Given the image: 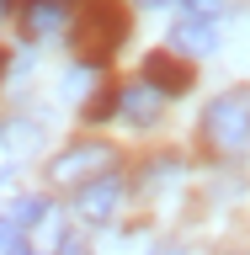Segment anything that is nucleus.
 Listing matches in <instances>:
<instances>
[{
    "mask_svg": "<svg viewBox=\"0 0 250 255\" xmlns=\"http://www.w3.org/2000/svg\"><path fill=\"white\" fill-rule=\"evenodd\" d=\"M69 11H75V0H27V37L53 32L59 21H69Z\"/></svg>",
    "mask_w": 250,
    "mask_h": 255,
    "instance_id": "obj_8",
    "label": "nucleus"
},
{
    "mask_svg": "<svg viewBox=\"0 0 250 255\" xmlns=\"http://www.w3.org/2000/svg\"><path fill=\"white\" fill-rule=\"evenodd\" d=\"M43 213H48L43 197H32V202H16V223H43Z\"/></svg>",
    "mask_w": 250,
    "mask_h": 255,
    "instance_id": "obj_9",
    "label": "nucleus"
},
{
    "mask_svg": "<svg viewBox=\"0 0 250 255\" xmlns=\"http://www.w3.org/2000/svg\"><path fill=\"white\" fill-rule=\"evenodd\" d=\"M5 11H11V0H0V16H5Z\"/></svg>",
    "mask_w": 250,
    "mask_h": 255,
    "instance_id": "obj_13",
    "label": "nucleus"
},
{
    "mask_svg": "<svg viewBox=\"0 0 250 255\" xmlns=\"http://www.w3.org/2000/svg\"><path fill=\"white\" fill-rule=\"evenodd\" d=\"M75 53L80 64H107L117 48H123V16H117V5H107V0H85V5H75Z\"/></svg>",
    "mask_w": 250,
    "mask_h": 255,
    "instance_id": "obj_1",
    "label": "nucleus"
},
{
    "mask_svg": "<svg viewBox=\"0 0 250 255\" xmlns=\"http://www.w3.org/2000/svg\"><path fill=\"white\" fill-rule=\"evenodd\" d=\"M144 85H155L165 96H181L192 85V64H181L176 53H149L144 59Z\"/></svg>",
    "mask_w": 250,
    "mask_h": 255,
    "instance_id": "obj_5",
    "label": "nucleus"
},
{
    "mask_svg": "<svg viewBox=\"0 0 250 255\" xmlns=\"http://www.w3.org/2000/svg\"><path fill=\"white\" fill-rule=\"evenodd\" d=\"M107 170H117V149L112 143H75V149H64L48 165V175L59 186H85V181H96V175H107Z\"/></svg>",
    "mask_w": 250,
    "mask_h": 255,
    "instance_id": "obj_3",
    "label": "nucleus"
},
{
    "mask_svg": "<svg viewBox=\"0 0 250 255\" xmlns=\"http://www.w3.org/2000/svg\"><path fill=\"white\" fill-rule=\"evenodd\" d=\"M219 5H224V0H192V11H197V16H203V11H219Z\"/></svg>",
    "mask_w": 250,
    "mask_h": 255,
    "instance_id": "obj_10",
    "label": "nucleus"
},
{
    "mask_svg": "<svg viewBox=\"0 0 250 255\" xmlns=\"http://www.w3.org/2000/svg\"><path fill=\"white\" fill-rule=\"evenodd\" d=\"M203 138L219 154H240L250 143V96L245 91H224L203 107Z\"/></svg>",
    "mask_w": 250,
    "mask_h": 255,
    "instance_id": "obj_2",
    "label": "nucleus"
},
{
    "mask_svg": "<svg viewBox=\"0 0 250 255\" xmlns=\"http://www.w3.org/2000/svg\"><path fill=\"white\" fill-rule=\"evenodd\" d=\"M139 5H171V0H139Z\"/></svg>",
    "mask_w": 250,
    "mask_h": 255,
    "instance_id": "obj_12",
    "label": "nucleus"
},
{
    "mask_svg": "<svg viewBox=\"0 0 250 255\" xmlns=\"http://www.w3.org/2000/svg\"><path fill=\"white\" fill-rule=\"evenodd\" d=\"M11 255H37V250H27V245H16V250H11Z\"/></svg>",
    "mask_w": 250,
    "mask_h": 255,
    "instance_id": "obj_11",
    "label": "nucleus"
},
{
    "mask_svg": "<svg viewBox=\"0 0 250 255\" xmlns=\"http://www.w3.org/2000/svg\"><path fill=\"white\" fill-rule=\"evenodd\" d=\"M171 43H176V53L197 59V53H213V48H219V32H213V21H203V16H187V21H176Z\"/></svg>",
    "mask_w": 250,
    "mask_h": 255,
    "instance_id": "obj_7",
    "label": "nucleus"
},
{
    "mask_svg": "<svg viewBox=\"0 0 250 255\" xmlns=\"http://www.w3.org/2000/svg\"><path fill=\"white\" fill-rule=\"evenodd\" d=\"M117 112H123L128 123L133 128H155L160 123V91L155 85H123V91H117Z\"/></svg>",
    "mask_w": 250,
    "mask_h": 255,
    "instance_id": "obj_6",
    "label": "nucleus"
},
{
    "mask_svg": "<svg viewBox=\"0 0 250 255\" xmlns=\"http://www.w3.org/2000/svg\"><path fill=\"white\" fill-rule=\"evenodd\" d=\"M117 202H123V181H117V175H96V181H85V186L75 191V213L85 223H107L112 213H117Z\"/></svg>",
    "mask_w": 250,
    "mask_h": 255,
    "instance_id": "obj_4",
    "label": "nucleus"
}]
</instances>
